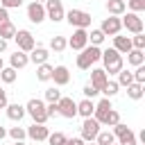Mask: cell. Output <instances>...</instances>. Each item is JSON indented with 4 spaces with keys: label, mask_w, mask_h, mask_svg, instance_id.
I'll return each instance as SVG.
<instances>
[{
    "label": "cell",
    "mask_w": 145,
    "mask_h": 145,
    "mask_svg": "<svg viewBox=\"0 0 145 145\" xmlns=\"http://www.w3.org/2000/svg\"><path fill=\"white\" fill-rule=\"evenodd\" d=\"M102 63H104V72L106 75H118L122 70V54H118L113 48L102 50Z\"/></svg>",
    "instance_id": "obj_1"
},
{
    "label": "cell",
    "mask_w": 145,
    "mask_h": 145,
    "mask_svg": "<svg viewBox=\"0 0 145 145\" xmlns=\"http://www.w3.org/2000/svg\"><path fill=\"white\" fill-rule=\"evenodd\" d=\"M100 57H102V50H100L97 45H86V48L82 50V54H77V68L88 70L95 61H100Z\"/></svg>",
    "instance_id": "obj_2"
},
{
    "label": "cell",
    "mask_w": 145,
    "mask_h": 145,
    "mask_svg": "<svg viewBox=\"0 0 145 145\" xmlns=\"http://www.w3.org/2000/svg\"><path fill=\"white\" fill-rule=\"evenodd\" d=\"M25 113L32 116V120L36 125H45L48 122V116H45V102L39 100V97H32L27 104H25Z\"/></svg>",
    "instance_id": "obj_3"
},
{
    "label": "cell",
    "mask_w": 145,
    "mask_h": 145,
    "mask_svg": "<svg viewBox=\"0 0 145 145\" xmlns=\"http://www.w3.org/2000/svg\"><path fill=\"white\" fill-rule=\"evenodd\" d=\"M63 20H68V25H72L75 29H86L91 25V14L82 11V9H70V11H66Z\"/></svg>",
    "instance_id": "obj_4"
},
{
    "label": "cell",
    "mask_w": 145,
    "mask_h": 145,
    "mask_svg": "<svg viewBox=\"0 0 145 145\" xmlns=\"http://www.w3.org/2000/svg\"><path fill=\"white\" fill-rule=\"evenodd\" d=\"M14 41H16L18 50H20V52H27V54H29V52L36 48L34 34H32L29 29H16V36H14Z\"/></svg>",
    "instance_id": "obj_5"
},
{
    "label": "cell",
    "mask_w": 145,
    "mask_h": 145,
    "mask_svg": "<svg viewBox=\"0 0 145 145\" xmlns=\"http://www.w3.org/2000/svg\"><path fill=\"white\" fill-rule=\"evenodd\" d=\"M100 127H102V125H100L93 116H91V118H84V122H82V136H79V138H82L84 143H93L95 136L102 131Z\"/></svg>",
    "instance_id": "obj_6"
},
{
    "label": "cell",
    "mask_w": 145,
    "mask_h": 145,
    "mask_svg": "<svg viewBox=\"0 0 145 145\" xmlns=\"http://www.w3.org/2000/svg\"><path fill=\"white\" fill-rule=\"evenodd\" d=\"M120 23H122V27H125L127 32H131V34H143V18H140L138 14H134V11L122 14V16H120Z\"/></svg>",
    "instance_id": "obj_7"
},
{
    "label": "cell",
    "mask_w": 145,
    "mask_h": 145,
    "mask_svg": "<svg viewBox=\"0 0 145 145\" xmlns=\"http://www.w3.org/2000/svg\"><path fill=\"white\" fill-rule=\"evenodd\" d=\"M43 7H45V18H50L52 23H59V20H63V16H66V9H63L61 0H45V2H43Z\"/></svg>",
    "instance_id": "obj_8"
},
{
    "label": "cell",
    "mask_w": 145,
    "mask_h": 145,
    "mask_svg": "<svg viewBox=\"0 0 145 145\" xmlns=\"http://www.w3.org/2000/svg\"><path fill=\"white\" fill-rule=\"evenodd\" d=\"M57 116H63V118L72 120L77 116V102L72 97H63L61 95V100L57 102Z\"/></svg>",
    "instance_id": "obj_9"
},
{
    "label": "cell",
    "mask_w": 145,
    "mask_h": 145,
    "mask_svg": "<svg viewBox=\"0 0 145 145\" xmlns=\"http://www.w3.org/2000/svg\"><path fill=\"white\" fill-rule=\"evenodd\" d=\"M120 29H122L120 16H109V18H104L102 25H100V32H102L104 36H116V34H120Z\"/></svg>",
    "instance_id": "obj_10"
},
{
    "label": "cell",
    "mask_w": 145,
    "mask_h": 145,
    "mask_svg": "<svg viewBox=\"0 0 145 145\" xmlns=\"http://www.w3.org/2000/svg\"><path fill=\"white\" fill-rule=\"evenodd\" d=\"M88 45V32L86 29H75L72 32V36L68 39V48H72V50H84Z\"/></svg>",
    "instance_id": "obj_11"
},
{
    "label": "cell",
    "mask_w": 145,
    "mask_h": 145,
    "mask_svg": "<svg viewBox=\"0 0 145 145\" xmlns=\"http://www.w3.org/2000/svg\"><path fill=\"white\" fill-rule=\"evenodd\" d=\"M27 20L34 23V25L43 23V20H45V7L39 5V2H29V5H27Z\"/></svg>",
    "instance_id": "obj_12"
},
{
    "label": "cell",
    "mask_w": 145,
    "mask_h": 145,
    "mask_svg": "<svg viewBox=\"0 0 145 145\" xmlns=\"http://www.w3.org/2000/svg\"><path fill=\"white\" fill-rule=\"evenodd\" d=\"M25 131H27V136L32 140H48V136H50V129L45 125H36V122H32Z\"/></svg>",
    "instance_id": "obj_13"
},
{
    "label": "cell",
    "mask_w": 145,
    "mask_h": 145,
    "mask_svg": "<svg viewBox=\"0 0 145 145\" xmlns=\"http://www.w3.org/2000/svg\"><path fill=\"white\" fill-rule=\"evenodd\" d=\"M106 82H109V75L104 72V68H93V70H91V82H88V84H91V86H95V88H97V93L104 88V84H106Z\"/></svg>",
    "instance_id": "obj_14"
},
{
    "label": "cell",
    "mask_w": 145,
    "mask_h": 145,
    "mask_svg": "<svg viewBox=\"0 0 145 145\" xmlns=\"http://www.w3.org/2000/svg\"><path fill=\"white\" fill-rule=\"evenodd\" d=\"M52 82H54V86H66V84L70 82L68 68H66V66H54V68H52Z\"/></svg>",
    "instance_id": "obj_15"
},
{
    "label": "cell",
    "mask_w": 145,
    "mask_h": 145,
    "mask_svg": "<svg viewBox=\"0 0 145 145\" xmlns=\"http://www.w3.org/2000/svg\"><path fill=\"white\" fill-rule=\"evenodd\" d=\"M113 50H116L118 54H127V52L131 50V36H120V34H116V36H113Z\"/></svg>",
    "instance_id": "obj_16"
},
{
    "label": "cell",
    "mask_w": 145,
    "mask_h": 145,
    "mask_svg": "<svg viewBox=\"0 0 145 145\" xmlns=\"http://www.w3.org/2000/svg\"><path fill=\"white\" fill-rule=\"evenodd\" d=\"M29 63V57H27V52H20V50H16L11 57H9V66L14 68V70H20V68H25Z\"/></svg>",
    "instance_id": "obj_17"
},
{
    "label": "cell",
    "mask_w": 145,
    "mask_h": 145,
    "mask_svg": "<svg viewBox=\"0 0 145 145\" xmlns=\"http://www.w3.org/2000/svg\"><path fill=\"white\" fill-rule=\"evenodd\" d=\"M27 57H29V61H32V63L41 66V63H48V57H50V54H48V50H45L43 45H36Z\"/></svg>",
    "instance_id": "obj_18"
},
{
    "label": "cell",
    "mask_w": 145,
    "mask_h": 145,
    "mask_svg": "<svg viewBox=\"0 0 145 145\" xmlns=\"http://www.w3.org/2000/svg\"><path fill=\"white\" fill-rule=\"evenodd\" d=\"M5 109H7V118H9V120H14V122L23 120V116H25V106H23V104H18V102L7 104Z\"/></svg>",
    "instance_id": "obj_19"
},
{
    "label": "cell",
    "mask_w": 145,
    "mask_h": 145,
    "mask_svg": "<svg viewBox=\"0 0 145 145\" xmlns=\"http://www.w3.org/2000/svg\"><path fill=\"white\" fill-rule=\"evenodd\" d=\"M111 109H113V104H111V100H109V97H102V100H100V102L95 104V111H93V118H95V120L100 122V120H102V116H104V113H109Z\"/></svg>",
    "instance_id": "obj_20"
},
{
    "label": "cell",
    "mask_w": 145,
    "mask_h": 145,
    "mask_svg": "<svg viewBox=\"0 0 145 145\" xmlns=\"http://www.w3.org/2000/svg\"><path fill=\"white\" fill-rule=\"evenodd\" d=\"M93 111H95V102L93 100H82V102H77V116H82V118H91L93 116Z\"/></svg>",
    "instance_id": "obj_21"
},
{
    "label": "cell",
    "mask_w": 145,
    "mask_h": 145,
    "mask_svg": "<svg viewBox=\"0 0 145 145\" xmlns=\"http://www.w3.org/2000/svg\"><path fill=\"white\" fill-rule=\"evenodd\" d=\"M127 63L134 66V68H136V66H143V63H145V50H134V48H131V50L127 52Z\"/></svg>",
    "instance_id": "obj_22"
},
{
    "label": "cell",
    "mask_w": 145,
    "mask_h": 145,
    "mask_svg": "<svg viewBox=\"0 0 145 145\" xmlns=\"http://www.w3.org/2000/svg\"><path fill=\"white\" fill-rule=\"evenodd\" d=\"M125 9H127V5H125L122 0H106V11H109V16H122Z\"/></svg>",
    "instance_id": "obj_23"
},
{
    "label": "cell",
    "mask_w": 145,
    "mask_h": 145,
    "mask_svg": "<svg viewBox=\"0 0 145 145\" xmlns=\"http://www.w3.org/2000/svg\"><path fill=\"white\" fill-rule=\"evenodd\" d=\"M52 68H54V66H50V63H41V66H36V79H39V82H48V79H52Z\"/></svg>",
    "instance_id": "obj_24"
},
{
    "label": "cell",
    "mask_w": 145,
    "mask_h": 145,
    "mask_svg": "<svg viewBox=\"0 0 145 145\" xmlns=\"http://www.w3.org/2000/svg\"><path fill=\"white\" fill-rule=\"evenodd\" d=\"M68 48V41H66V36H52L50 39V50H54V52H63Z\"/></svg>",
    "instance_id": "obj_25"
},
{
    "label": "cell",
    "mask_w": 145,
    "mask_h": 145,
    "mask_svg": "<svg viewBox=\"0 0 145 145\" xmlns=\"http://www.w3.org/2000/svg\"><path fill=\"white\" fill-rule=\"evenodd\" d=\"M118 122H120V113H118L116 109H111L109 113H104L102 120H100V125H106V127H113V125H118Z\"/></svg>",
    "instance_id": "obj_26"
},
{
    "label": "cell",
    "mask_w": 145,
    "mask_h": 145,
    "mask_svg": "<svg viewBox=\"0 0 145 145\" xmlns=\"http://www.w3.org/2000/svg\"><path fill=\"white\" fill-rule=\"evenodd\" d=\"M16 36V25L9 20V23H5V25H0V39H5V41H9V39H14Z\"/></svg>",
    "instance_id": "obj_27"
},
{
    "label": "cell",
    "mask_w": 145,
    "mask_h": 145,
    "mask_svg": "<svg viewBox=\"0 0 145 145\" xmlns=\"http://www.w3.org/2000/svg\"><path fill=\"white\" fill-rule=\"evenodd\" d=\"M16 72H18V70H14L11 66H5V68L0 70V79H2L5 84H14V82H16Z\"/></svg>",
    "instance_id": "obj_28"
},
{
    "label": "cell",
    "mask_w": 145,
    "mask_h": 145,
    "mask_svg": "<svg viewBox=\"0 0 145 145\" xmlns=\"http://www.w3.org/2000/svg\"><path fill=\"white\" fill-rule=\"evenodd\" d=\"M116 84H118V86H125V88H127L129 84H134V75H131L129 70H125V68H122V70L118 72V79H116Z\"/></svg>",
    "instance_id": "obj_29"
},
{
    "label": "cell",
    "mask_w": 145,
    "mask_h": 145,
    "mask_svg": "<svg viewBox=\"0 0 145 145\" xmlns=\"http://www.w3.org/2000/svg\"><path fill=\"white\" fill-rule=\"evenodd\" d=\"M118 91H120V86H118V84H116V82H113V79H109V82H106V84H104V88H102V91H100V93H102V95H104V97H109V100H111V97H113V95H118Z\"/></svg>",
    "instance_id": "obj_30"
},
{
    "label": "cell",
    "mask_w": 145,
    "mask_h": 145,
    "mask_svg": "<svg viewBox=\"0 0 145 145\" xmlns=\"http://www.w3.org/2000/svg\"><path fill=\"white\" fill-rule=\"evenodd\" d=\"M95 143H97V145H111V143H116V136H113L109 129H104V131H100V134L95 136Z\"/></svg>",
    "instance_id": "obj_31"
},
{
    "label": "cell",
    "mask_w": 145,
    "mask_h": 145,
    "mask_svg": "<svg viewBox=\"0 0 145 145\" xmlns=\"http://www.w3.org/2000/svg\"><path fill=\"white\" fill-rule=\"evenodd\" d=\"M127 97H131V100H140L143 97V84H129L127 86Z\"/></svg>",
    "instance_id": "obj_32"
},
{
    "label": "cell",
    "mask_w": 145,
    "mask_h": 145,
    "mask_svg": "<svg viewBox=\"0 0 145 145\" xmlns=\"http://www.w3.org/2000/svg\"><path fill=\"white\" fill-rule=\"evenodd\" d=\"M59 100H61V91H59L57 86H52V88H45V102H48V104H52V102L57 104Z\"/></svg>",
    "instance_id": "obj_33"
},
{
    "label": "cell",
    "mask_w": 145,
    "mask_h": 145,
    "mask_svg": "<svg viewBox=\"0 0 145 145\" xmlns=\"http://www.w3.org/2000/svg\"><path fill=\"white\" fill-rule=\"evenodd\" d=\"M104 39H106V36H104L100 29H91V34H88V41H91V45H97V48L102 45V41H104Z\"/></svg>",
    "instance_id": "obj_34"
},
{
    "label": "cell",
    "mask_w": 145,
    "mask_h": 145,
    "mask_svg": "<svg viewBox=\"0 0 145 145\" xmlns=\"http://www.w3.org/2000/svg\"><path fill=\"white\" fill-rule=\"evenodd\" d=\"M66 138H68V136H66L63 131H54V134H50V136H48V143H50V145H63V143H66Z\"/></svg>",
    "instance_id": "obj_35"
},
{
    "label": "cell",
    "mask_w": 145,
    "mask_h": 145,
    "mask_svg": "<svg viewBox=\"0 0 145 145\" xmlns=\"http://www.w3.org/2000/svg\"><path fill=\"white\" fill-rule=\"evenodd\" d=\"M118 140H120L118 145H138V140H136V134H134L131 129H129V131H127L125 136H120Z\"/></svg>",
    "instance_id": "obj_36"
},
{
    "label": "cell",
    "mask_w": 145,
    "mask_h": 145,
    "mask_svg": "<svg viewBox=\"0 0 145 145\" xmlns=\"http://www.w3.org/2000/svg\"><path fill=\"white\" fill-rule=\"evenodd\" d=\"M131 48L134 50H145V34H134L131 36Z\"/></svg>",
    "instance_id": "obj_37"
},
{
    "label": "cell",
    "mask_w": 145,
    "mask_h": 145,
    "mask_svg": "<svg viewBox=\"0 0 145 145\" xmlns=\"http://www.w3.org/2000/svg\"><path fill=\"white\" fill-rule=\"evenodd\" d=\"M7 134H9V136H11L14 140H25V136H27V131H25L23 127H11V129H9Z\"/></svg>",
    "instance_id": "obj_38"
},
{
    "label": "cell",
    "mask_w": 145,
    "mask_h": 145,
    "mask_svg": "<svg viewBox=\"0 0 145 145\" xmlns=\"http://www.w3.org/2000/svg\"><path fill=\"white\" fill-rule=\"evenodd\" d=\"M125 5H129V9H131L134 14H140V11H145V0H127Z\"/></svg>",
    "instance_id": "obj_39"
},
{
    "label": "cell",
    "mask_w": 145,
    "mask_h": 145,
    "mask_svg": "<svg viewBox=\"0 0 145 145\" xmlns=\"http://www.w3.org/2000/svg\"><path fill=\"white\" fill-rule=\"evenodd\" d=\"M131 75H134V82L136 84H145V63L143 66H136V70Z\"/></svg>",
    "instance_id": "obj_40"
},
{
    "label": "cell",
    "mask_w": 145,
    "mask_h": 145,
    "mask_svg": "<svg viewBox=\"0 0 145 145\" xmlns=\"http://www.w3.org/2000/svg\"><path fill=\"white\" fill-rule=\"evenodd\" d=\"M127 131H129V127H127V125H125V122H118V125H113V131H111V134H113V136H118V138H120V136H125V134H127Z\"/></svg>",
    "instance_id": "obj_41"
},
{
    "label": "cell",
    "mask_w": 145,
    "mask_h": 145,
    "mask_svg": "<svg viewBox=\"0 0 145 145\" xmlns=\"http://www.w3.org/2000/svg\"><path fill=\"white\" fill-rule=\"evenodd\" d=\"M20 5H23V0H0V7H5L7 11L9 9H18Z\"/></svg>",
    "instance_id": "obj_42"
},
{
    "label": "cell",
    "mask_w": 145,
    "mask_h": 145,
    "mask_svg": "<svg viewBox=\"0 0 145 145\" xmlns=\"http://www.w3.org/2000/svg\"><path fill=\"white\" fill-rule=\"evenodd\" d=\"M82 93H84V97H86V100H93V97L97 95V88H95V86H91V84H86Z\"/></svg>",
    "instance_id": "obj_43"
},
{
    "label": "cell",
    "mask_w": 145,
    "mask_h": 145,
    "mask_svg": "<svg viewBox=\"0 0 145 145\" xmlns=\"http://www.w3.org/2000/svg\"><path fill=\"white\" fill-rule=\"evenodd\" d=\"M45 116L48 118H54L57 116V104L52 102V104H45Z\"/></svg>",
    "instance_id": "obj_44"
},
{
    "label": "cell",
    "mask_w": 145,
    "mask_h": 145,
    "mask_svg": "<svg viewBox=\"0 0 145 145\" xmlns=\"http://www.w3.org/2000/svg\"><path fill=\"white\" fill-rule=\"evenodd\" d=\"M5 23H9V11L5 7H0V25H5Z\"/></svg>",
    "instance_id": "obj_45"
},
{
    "label": "cell",
    "mask_w": 145,
    "mask_h": 145,
    "mask_svg": "<svg viewBox=\"0 0 145 145\" xmlns=\"http://www.w3.org/2000/svg\"><path fill=\"white\" fill-rule=\"evenodd\" d=\"M63 145H86V143H84L79 136H75V138H66V143H63Z\"/></svg>",
    "instance_id": "obj_46"
},
{
    "label": "cell",
    "mask_w": 145,
    "mask_h": 145,
    "mask_svg": "<svg viewBox=\"0 0 145 145\" xmlns=\"http://www.w3.org/2000/svg\"><path fill=\"white\" fill-rule=\"evenodd\" d=\"M7 104H9V100H7V91L0 88V109H5Z\"/></svg>",
    "instance_id": "obj_47"
},
{
    "label": "cell",
    "mask_w": 145,
    "mask_h": 145,
    "mask_svg": "<svg viewBox=\"0 0 145 145\" xmlns=\"http://www.w3.org/2000/svg\"><path fill=\"white\" fill-rule=\"evenodd\" d=\"M5 50H7V41H5V39H0V54H2Z\"/></svg>",
    "instance_id": "obj_48"
},
{
    "label": "cell",
    "mask_w": 145,
    "mask_h": 145,
    "mask_svg": "<svg viewBox=\"0 0 145 145\" xmlns=\"http://www.w3.org/2000/svg\"><path fill=\"white\" fill-rule=\"evenodd\" d=\"M5 136H7V129H5V127H2V125H0V140H2V138H5Z\"/></svg>",
    "instance_id": "obj_49"
},
{
    "label": "cell",
    "mask_w": 145,
    "mask_h": 145,
    "mask_svg": "<svg viewBox=\"0 0 145 145\" xmlns=\"http://www.w3.org/2000/svg\"><path fill=\"white\" fill-rule=\"evenodd\" d=\"M2 68H5V61H2V57H0V70H2Z\"/></svg>",
    "instance_id": "obj_50"
},
{
    "label": "cell",
    "mask_w": 145,
    "mask_h": 145,
    "mask_svg": "<svg viewBox=\"0 0 145 145\" xmlns=\"http://www.w3.org/2000/svg\"><path fill=\"white\" fill-rule=\"evenodd\" d=\"M14 145H25V140H16V143H14Z\"/></svg>",
    "instance_id": "obj_51"
},
{
    "label": "cell",
    "mask_w": 145,
    "mask_h": 145,
    "mask_svg": "<svg viewBox=\"0 0 145 145\" xmlns=\"http://www.w3.org/2000/svg\"><path fill=\"white\" fill-rule=\"evenodd\" d=\"M32 2H39V5H43V2H45V0H32Z\"/></svg>",
    "instance_id": "obj_52"
},
{
    "label": "cell",
    "mask_w": 145,
    "mask_h": 145,
    "mask_svg": "<svg viewBox=\"0 0 145 145\" xmlns=\"http://www.w3.org/2000/svg\"><path fill=\"white\" fill-rule=\"evenodd\" d=\"M88 145H97V143H88Z\"/></svg>",
    "instance_id": "obj_53"
},
{
    "label": "cell",
    "mask_w": 145,
    "mask_h": 145,
    "mask_svg": "<svg viewBox=\"0 0 145 145\" xmlns=\"http://www.w3.org/2000/svg\"><path fill=\"white\" fill-rule=\"evenodd\" d=\"M122 2H127V0H122Z\"/></svg>",
    "instance_id": "obj_54"
},
{
    "label": "cell",
    "mask_w": 145,
    "mask_h": 145,
    "mask_svg": "<svg viewBox=\"0 0 145 145\" xmlns=\"http://www.w3.org/2000/svg\"><path fill=\"white\" fill-rule=\"evenodd\" d=\"M111 145H116V143H111Z\"/></svg>",
    "instance_id": "obj_55"
}]
</instances>
